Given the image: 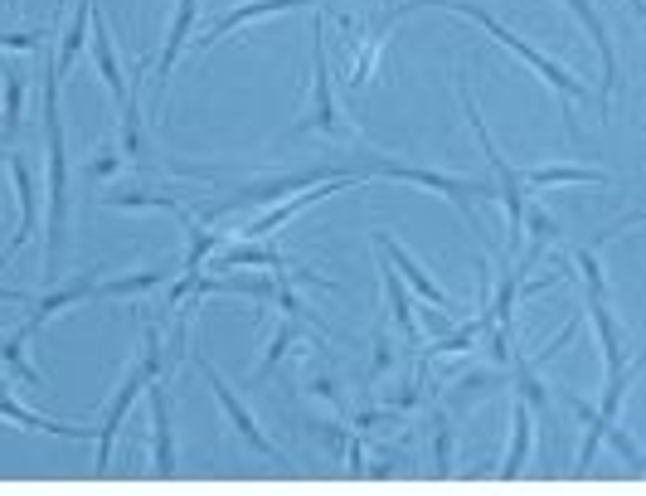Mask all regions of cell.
I'll return each mask as SVG.
<instances>
[{
    "instance_id": "6da1fadb",
    "label": "cell",
    "mask_w": 646,
    "mask_h": 496,
    "mask_svg": "<svg viewBox=\"0 0 646 496\" xmlns=\"http://www.w3.org/2000/svg\"><path fill=\"white\" fill-rule=\"evenodd\" d=\"M45 59V147H49V185H45V273L54 277L64 268V244H69V141H64V117H59V69L54 49H39Z\"/></svg>"
},
{
    "instance_id": "7a4b0ae2",
    "label": "cell",
    "mask_w": 646,
    "mask_h": 496,
    "mask_svg": "<svg viewBox=\"0 0 646 496\" xmlns=\"http://www.w3.org/2000/svg\"><path fill=\"white\" fill-rule=\"evenodd\" d=\"M419 5H437V10H452V15H462V20H472V25H482L486 35L496 39V45H506V49H510V54H520V59H525V64L535 69V74H539V78L549 83V88L559 92V98H564V127H569V137H579L574 108H579V102H588V98H593V88H588V83H583L579 74H569V69L559 64V59L539 54V49L530 45V39H520L515 29L506 25V20H496L492 10H486V5H476V0H409V5H399V15H409V10H419Z\"/></svg>"
},
{
    "instance_id": "3957f363",
    "label": "cell",
    "mask_w": 646,
    "mask_h": 496,
    "mask_svg": "<svg viewBox=\"0 0 646 496\" xmlns=\"http://www.w3.org/2000/svg\"><path fill=\"white\" fill-rule=\"evenodd\" d=\"M364 175H389V181H403V185H419V190H433V195H443V200H452V210L462 214L467 224L476 220V204H482L486 195H496V181H472V175L428 171V165L384 161V157H370V161H364Z\"/></svg>"
},
{
    "instance_id": "277c9868",
    "label": "cell",
    "mask_w": 646,
    "mask_h": 496,
    "mask_svg": "<svg viewBox=\"0 0 646 496\" xmlns=\"http://www.w3.org/2000/svg\"><path fill=\"white\" fill-rule=\"evenodd\" d=\"M307 132H321V137H350L346 117L336 108V92H331V64H326V20L321 10L311 15V102H307V117L297 122V137Z\"/></svg>"
},
{
    "instance_id": "5b68a950",
    "label": "cell",
    "mask_w": 646,
    "mask_h": 496,
    "mask_svg": "<svg viewBox=\"0 0 646 496\" xmlns=\"http://www.w3.org/2000/svg\"><path fill=\"white\" fill-rule=\"evenodd\" d=\"M195 370H200V375H204V385H210V389H214V399H219V409H224L228 429H234V433H238V438H244V443H248V448H253V452H258V458H268V462H277V468H287V452H283V448H277V443H273V438H268V433H263V429H258L253 409H248V405H244V399H238V389H234V385H228V380H224V375H219V370H214V365H210V360H204V356H195Z\"/></svg>"
},
{
    "instance_id": "8992f818",
    "label": "cell",
    "mask_w": 646,
    "mask_h": 496,
    "mask_svg": "<svg viewBox=\"0 0 646 496\" xmlns=\"http://www.w3.org/2000/svg\"><path fill=\"white\" fill-rule=\"evenodd\" d=\"M350 171H356V165H350ZM336 175H346V171H336V165H307V171L268 175V181H253V185H244V190H234L228 200H219L214 214L219 210H238V204H277L283 195H301V190H311V185H321V181H336Z\"/></svg>"
},
{
    "instance_id": "52a82bcc",
    "label": "cell",
    "mask_w": 646,
    "mask_h": 496,
    "mask_svg": "<svg viewBox=\"0 0 646 496\" xmlns=\"http://www.w3.org/2000/svg\"><path fill=\"white\" fill-rule=\"evenodd\" d=\"M146 385H151V370H146V360L137 356V360L127 365V375H122V385H117V395H112L108 413H102V423H98V462H92L98 472L112 468V448H117V433H122V423H127L132 405H137V399L146 395Z\"/></svg>"
},
{
    "instance_id": "ba28073f",
    "label": "cell",
    "mask_w": 646,
    "mask_h": 496,
    "mask_svg": "<svg viewBox=\"0 0 646 496\" xmlns=\"http://www.w3.org/2000/svg\"><path fill=\"white\" fill-rule=\"evenodd\" d=\"M364 181V171H346V175H336V181H321V185H311V190H301V195H291V200H277V204H268L263 214H258L253 224L244 230V239H268L273 230H283V224L297 220L307 204H316V200H331V195H340V190H350V185H360Z\"/></svg>"
},
{
    "instance_id": "9c48e42d",
    "label": "cell",
    "mask_w": 646,
    "mask_h": 496,
    "mask_svg": "<svg viewBox=\"0 0 646 496\" xmlns=\"http://www.w3.org/2000/svg\"><path fill=\"white\" fill-rule=\"evenodd\" d=\"M564 5L574 10V20H579L583 29H588L593 49H598V59H602V88H598V112H602V117H612V98H618L622 69H618V49H612V39H608V25H602V15H598V5H593V0H564Z\"/></svg>"
},
{
    "instance_id": "30bf717a",
    "label": "cell",
    "mask_w": 646,
    "mask_h": 496,
    "mask_svg": "<svg viewBox=\"0 0 646 496\" xmlns=\"http://www.w3.org/2000/svg\"><path fill=\"white\" fill-rule=\"evenodd\" d=\"M370 239H374V248H380V258H384V263H394V268H399V277L409 283V293H419L428 307H437V312H452V297H447L443 287L433 283V273L419 263V258L409 253V248H403V244H394V234H389V230H374Z\"/></svg>"
},
{
    "instance_id": "8fae6325",
    "label": "cell",
    "mask_w": 646,
    "mask_h": 496,
    "mask_svg": "<svg viewBox=\"0 0 646 496\" xmlns=\"http://www.w3.org/2000/svg\"><path fill=\"white\" fill-rule=\"evenodd\" d=\"M195 15H200V0H175V20H171V35H165V49L161 59L151 64V98L156 108H165V88H171V74H175V59L185 54V45L195 39Z\"/></svg>"
},
{
    "instance_id": "7c38bea8",
    "label": "cell",
    "mask_w": 646,
    "mask_h": 496,
    "mask_svg": "<svg viewBox=\"0 0 646 496\" xmlns=\"http://www.w3.org/2000/svg\"><path fill=\"white\" fill-rule=\"evenodd\" d=\"M102 268H92V273H78V277H69V283H59L54 293H45V297H35L29 302V336H39L49 322H54L59 312H69L73 302H88V297H98V283H102Z\"/></svg>"
},
{
    "instance_id": "4fadbf2b",
    "label": "cell",
    "mask_w": 646,
    "mask_h": 496,
    "mask_svg": "<svg viewBox=\"0 0 646 496\" xmlns=\"http://www.w3.org/2000/svg\"><path fill=\"white\" fill-rule=\"evenodd\" d=\"M10 175H15V195H20V234L5 248H0V268H5L10 258L20 253V248L35 239V230H39V181H35V165H29L25 157H10Z\"/></svg>"
},
{
    "instance_id": "5bb4252c",
    "label": "cell",
    "mask_w": 646,
    "mask_h": 496,
    "mask_svg": "<svg viewBox=\"0 0 646 496\" xmlns=\"http://www.w3.org/2000/svg\"><path fill=\"white\" fill-rule=\"evenodd\" d=\"M88 49H92V64H98V78L108 83V92H112V102H127V83L132 74H122V64H117V39H112V29H108V20H102V10L92 5V15H88Z\"/></svg>"
},
{
    "instance_id": "9a60e30c",
    "label": "cell",
    "mask_w": 646,
    "mask_h": 496,
    "mask_svg": "<svg viewBox=\"0 0 646 496\" xmlns=\"http://www.w3.org/2000/svg\"><path fill=\"white\" fill-rule=\"evenodd\" d=\"M311 5H316V0H248V5L224 10V15H219L210 29H204V39H195V45H200V49H214L224 35H234V29L253 25V20H263V15H287V10H311Z\"/></svg>"
},
{
    "instance_id": "2e32d148",
    "label": "cell",
    "mask_w": 646,
    "mask_h": 496,
    "mask_svg": "<svg viewBox=\"0 0 646 496\" xmlns=\"http://www.w3.org/2000/svg\"><path fill=\"white\" fill-rule=\"evenodd\" d=\"M234 268H273L287 273V258L263 239H238V244H219L210 253V273H234Z\"/></svg>"
},
{
    "instance_id": "e0dca14e",
    "label": "cell",
    "mask_w": 646,
    "mask_h": 496,
    "mask_svg": "<svg viewBox=\"0 0 646 496\" xmlns=\"http://www.w3.org/2000/svg\"><path fill=\"white\" fill-rule=\"evenodd\" d=\"M146 399H151V468L161 472V478H171V472H175L171 395H165V385H161V380H151V389H146Z\"/></svg>"
},
{
    "instance_id": "ac0fdd59",
    "label": "cell",
    "mask_w": 646,
    "mask_h": 496,
    "mask_svg": "<svg viewBox=\"0 0 646 496\" xmlns=\"http://www.w3.org/2000/svg\"><path fill=\"white\" fill-rule=\"evenodd\" d=\"M374 273H380V283H384V302H389V317H394V326H399V336L409 340V346H423V326H419V312H413L409 283H403V277L394 273V263H384V258Z\"/></svg>"
},
{
    "instance_id": "d6986e66",
    "label": "cell",
    "mask_w": 646,
    "mask_h": 496,
    "mask_svg": "<svg viewBox=\"0 0 646 496\" xmlns=\"http://www.w3.org/2000/svg\"><path fill=\"white\" fill-rule=\"evenodd\" d=\"M297 346L316 350V336H311V326L301 322V317H277V331H273V340H268L263 360H258L253 380H268V375H273V370H277V360H287Z\"/></svg>"
},
{
    "instance_id": "ffe728a7",
    "label": "cell",
    "mask_w": 646,
    "mask_h": 496,
    "mask_svg": "<svg viewBox=\"0 0 646 496\" xmlns=\"http://www.w3.org/2000/svg\"><path fill=\"white\" fill-rule=\"evenodd\" d=\"M0 419L15 423V429L25 433H54V438H73V443H88L92 429H78V423H59V419H45V413L25 409L15 395H0Z\"/></svg>"
},
{
    "instance_id": "44dd1931",
    "label": "cell",
    "mask_w": 646,
    "mask_h": 496,
    "mask_svg": "<svg viewBox=\"0 0 646 496\" xmlns=\"http://www.w3.org/2000/svg\"><path fill=\"white\" fill-rule=\"evenodd\" d=\"M583 317H588L593 331H598V346H602V360H608V370H622V365H628V340H622V326H618V317H612L608 297H588V302H583Z\"/></svg>"
},
{
    "instance_id": "7402d4cb",
    "label": "cell",
    "mask_w": 646,
    "mask_h": 496,
    "mask_svg": "<svg viewBox=\"0 0 646 496\" xmlns=\"http://www.w3.org/2000/svg\"><path fill=\"white\" fill-rule=\"evenodd\" d=\"M530 448H535V413H530L525 399L510 405V448L501 458V478H520L530 462Z\"/></svg>"
},
{
    "instance_id": "603a6c76",
    "label": "cell",
    "mask_w": 646,
    "mask_h": 496,
    "mask_svg": "<svg viewBox=\"0 0 646 496\" xmlns=\"http://www.w3.org/2000/svg\"><path fill=\"white\" fill-rule=\"evenodd\" d=\"M608 171H593V165H535V171H520V185L530 190H555V185H608Z\"/></svg>"
},
{
    "instance_id": "cb8c5ba5",
    "label": "cell",
    "mask_w": 646,
    "mask_h": 496,
    "mask_svg": "<svg viewBox=\"0 0 646 496\" xmlns=\"http://www.w3.org/2000/svg\"><path fill=\"white\" fill-rule=\"evenodd\" d=\"M175 273H181V258L161 263V268H141V273H127V277H102L98 297H141V293H151V287H171Z\"/></svg>"
},
{
    "instance_id": "d4e9b609",
    "label": "cell",
    "mask_w": 646,
    "mask_h": 496,
    "mask_svg": "<svg viewBox=\"0 0 646 496\" xmlns=\"http://www.w3.org/2000/svg\"><path fill=\"white\" fill-rule=\"evenodd\" d=\"M29 326H20V331H10V336H0V365H5V375H15L25 389H45V375H39L35 365H29Z\"/></svg>"
},
{
    "instance_id": "484cf974",
    "label": "cell",
    "mask_w": 646,
    "mask_h": 496,
    "mask_svg": "<svg viewBox=\"0 0 646 496\" xmlns=\"http://www.w3.org/2000/svg\"><path fill=\"white\" fill-rule=\"evenodd\" d=\"M506 370H510V385H515V399H525L535 419H549V385L539 380V370L525 356H510Z\"/></svg>"
},
{
    "instance_id": "4316f807",
    "label": "cell",
    "mask_w": 646,
    "mask_h": 496,
    "mask_svg": "<svg viewBox=\"0 0 646 496\" xmlns=\"http://www.w3.org/2000/svg\"><path fill=\"white\" fill-rule=\"evenodd\" d=\"M564 405L574 409V419L583 423V448H579V462H574V468H579V472H588V468H593V458H598V443H602V433H608V423H612V419H602L598 405H583V399H574V395H564Z\"/></svg>"
},
{
    "instance_id": "83f0119b",
    "label": "cell",
    "mask_w": 646,
    "mask_h": 496,
    "mask_svg": "<svg viewBox=\"0 0 646 496\" xmlns=\"http://www.w3.org/2000/svg\"><path fill=\"white\" fill-rule=\"evenodd\" d=\"M88 15H92V0H78V10H73L69 29L59 35V49H54V69H59V78H64L69 69L78 64L83 45H88Z\"/></svg>"
},
{
    "instance_id": "f1b7e54d",
    "label": "cell",
    "mask_w": 646,
    "mask_h": 496,
    "mask_svg": "<svg viewBox=\"0 0 646 496\" xmlns=\"http://www.w3.org/2000/svg\"><path fill=\"white\" fill-rule=\"evenodd\" d=\"M224 244V234L204 230L200 220H185V253H181V273H204V263H210V253Z\"/></svg>"
},
{
    "instance_id": "f546056e",
    "label": "cell",
    "mask_w": 646,
    "mask_h": 496,
    "mask_svg": "<svg viewBox=\"0 0 646 496\" xmlns=\"http://www.w3.org/2000/svg\"><path fill=\"white\" fill-rule=\"evenodd\" d=\"M102 204H112V210H165L181 224L190 220V210L175 195H156V190H117V195H102Z\"/></svg>"
},
{
    "instance_id": "4dcf8cb0",
    "label": "cell",
    "mask_w": 646,
    "mask_h": 496,
    "mask_svg": "<svg viewBox=\"0 0 646 496\" xmlns=\"http://www.w3.org/2000/svg\"><path fill=\"white\" fill-rule=\"evenodd\" d=\"M428 433H433V472H437V478H447V472L457 468V429H452V413L433 409Z\"/></svg>"
},
{
    "instance_id": "1f68e13d",
    "label": "cell",
    "mask_w": 646,
    "mask_h": 496,
    "mask_svg": "<svg viewBox=\"0 0 646 496\" xmlns=\"http://www.w3.org/2000/svg\"><path fill=\"white\" fill-rule=\"evenodd\" d=\"M476 340H482V322H472V326H457V331H447V336H433L428 346H419L423 350V360H443V356H462V350H472Z\"/></svg>"
},
{
    "instance_id": "d6a6232c",
    "label": "cell",
    "mask_w": 646,
    "mask_h": 496,
    "mask_svg": "<svg viewBox=\"0 0 646 496\" xmlns=\"http://www.w3.org/2000/svg\"><path fill=\"white\" fill-rule=\"evenodd\" d=\"M301 389H307L311 399H321V405H331V409L346 413V399H340L336 375H331V370H321L316 360H307V370H301Z\"/></svg>"
},
{
    "instance_id": "836d02e7",
    "label": "cell",
    "mask_w": 646,
    "mask_h": 496,
    "mask_svg": "<svg viewBox=\"0 0 646 496\" xmlns=\"http://www.w3.org/2000/svg\"><path fill=\"white\" fill-rule=\"evenodd\" d=\"M20 108H25V74L5 69V92H0V132L5 137L20 132Z\"/></svg>"
},
{
    "instance_id": "e575fe53",
    "label": "cell",
    "mask_w": 646,
    "mask_h": 496,
    "mask_svg": "<svg viewBox=\"0 0 646 496\" xmlns=\"http://www.w3.org/2000/svg\"><path fill=\"white\" fill-rule=\"evenodd\" d=\"M54 39V25H35V29H0V49L10 54H39V49Z\"/></svg>"
},
{
    "instance_id": "d590c367",
    "label": "cell",
    "mask_w": 646,
    "mask_h": 496,
    "mask_svg": "<svg viewBox=\"0 0 646 496\" xmlns=\"http://www.w3.org/2000/svg\"><path fill=\"white\" fill-rule=\"evenodd\" d=\"M122 165H127V157H122V151L108 141V147H98L88 161H83V181H88V185H98V181H108V175H117Z\"/></svg>"
},
{
    "instance_id": "8d00e7d4",
    "label": "cell",
    "mask_w": 646,
    "mask_h": 496,
    "mask_svg": "<svg viewBox=\"0 0 646 496\" xmlns=\"http://www.w3.org/2000/svg\"><path fill=\"white\" fill-rule=\"evenodd\" d=\"M370 346H374V360H370V385H380V380L394 370V360H399V356H394V340H389V322H380V326H374Z\"/></svg>"
},
{
    "instance_id": "74e56055",
    "label": "cell",
    "mask_w": 646,
    "mask_h": 496,
    "mask_svg": "<svg viewBox=\"0 0 646 496\" xmlns=\"http://www.w3.org/2000/svg\"><path fill=\"white\" fill-rule=\"evenodd\" d=\"M506 385V370L496 365V370H472V375H462L457 380V389H462V399L472 405V399H482V395H492V389H501Z\"/></svg>"
},
{
    "instance_id": "f35d334b",
    "label": "cell",
    "mask_w": 646,
    "mask_h": 496,
    "mask_svg": "<svg viewBox=\"0 0 646 496\" xmlns=\"http://www.w3.org/2000/svg\"><path fill=\"white\" fill-rule=\"evenodd\" d=\"M389 423H399V413H394V409H360V413H350V429H364V433H380V429H389Z\"/></svg>"
},
{
    "instance_id": "ab89813d",
    "label": "cell",
    "mask_w": 646,
    "mask_h": 496,
    "mask_svg": "<svg viewBox=\"0 0 646 496\" xmlns=\"http://www.w3.org/2000/svg\"><path fill=\"white\" fill-rule=\"evenodd\" d=\"M602 443H612V448H618V452H622V458H628V462H632V472H642V448H637V443H632V438H628V433H622V429H618V423H608V433H602Z\"/></svg>"
},
{
    "instance_id": "60d3db41",
    "label": "cell",
    "mask_w": 646,
    "mask_h": 496,
    "mask_svg": "<svg viewBox=\"0 0 646 496\" xmlns=\"http://www.w3.org/2000/svg\"><path fill=\"white\" fill-rule=\"evenodd\" d=\"M0 302H15V307H29V297H25V293H5V287H0Z\"/></svg>"
},
{
    "instance_id": "b9f144b4",
    "label": "cell",
    "mask_w": 646,
    "mask_h": 496,
    "mask_svg": "<svg viewBox=\"0 0 646 496\" xmlns=\"http://www.w3.org/2000/svg\"><path fill=\"white\" fill-rule=\"evenodd\" d=\"M0 5H5V10H20V5H25V0H0Z\"/></svg>"
}]
</instances>
